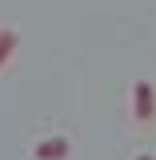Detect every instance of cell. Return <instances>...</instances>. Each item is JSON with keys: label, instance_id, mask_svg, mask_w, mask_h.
Returning <instances> with one entry per match:
<instances>
[{"label": "cell", "instance_id": "6da1fadb", "mask_svg": "<svg viewBox=\"0 0 156 160\" xmlns=\"http://www.w3.org/2000/svg\"><path fill=\"white\" fill-rule=\"evenodd\" d=\"M132 112H136V120H152L156 112V92L148 80H136L132 84Z\"/></svg>", "mask_w": 156, "mask_h": 160}, {"label": "cell", "instance_id": "7a4b0ae2", "mask_svg": "<svg viewBox=\"0 0 156 160\" xmlns=\"http://www.w3.org/2000/svg\"><path fill=\"white\" fill-rule=\"evenodd\" d=\"M68 152H72V140L68 136H48V140H40L32 148L36 160H68Z\"/></svg>", "mask_w": 156, "mask_h": 160}, {"label": "cell", "instance_id": "3957f363", "mask_svg": "<svg viewBox=\"0 0 156 160\" xmlns=\"http://www.w3.org/2000/svg\"><path fill=\"white\" fill-rule=\"evenodd\" d=\"M16 44H20V36L12 32V28H8V32H0V68L8 64V56H12V52H16Z\"/></svg>", "mask_w": 156, "mask_h": 160}, {"label": "cell", "instance_id": "277c9868", "mask_svg": "<svg viewBox=\"0 0 156 160\" xmlns=\"http://www.w3.org/2000/svg\"><path fill=\"white\" fill-rule=\"evenodd\" d=\"M136 160H156V156H136Z\"/></svg>", "mask_w": 156, "mask_h": 160}]
</instances>
